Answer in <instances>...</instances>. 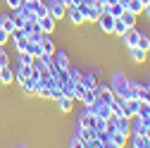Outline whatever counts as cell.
I'll list each match as a JSON object with an SVG mask.
<instances>
[{
    "label": "cell",
    "instance_id": "6da1fadb",
    "mask_svg": "<svg viewBox=\"0 0 150 148\" xmlns=\"http://www.w3.org/2000/svg\"><path fill=\"white\" fill-rule=\"evenodd\" d=\"M112 91H115V96L119 98H134L129 91V79L124 74H115V81H112Z\"/></svg>",
    "mask_w": 150,
    "mask_h": 148
},
{
    "label": "cell",
    "instance_id": "7a4b0ae2",
    "mask_svg": "<svg viewBox=\"0 0 150 148\" xmlns=\"http://www.w3.org/2000/svg\"><path fill=\"white\" fill-rule=\"evenodd\" d=\"M138 107H141V100H138V98H124V100H122L124 117H131V120H134V117L138 115Z\"/></svg>",
    "mask_w": 150,
    "mask_h": 148
},
{
    "label": "cell",
    "instance_id": "3957f363",
    "mask_svg": "<svg viewBox=\"0 0 150 148\" xmlns=\"http://www.w3.org/2000/svg\"><path fill=\"white\" fill-rule=\"evenodd\" d=\"M48 14H52L55 19H62L67 14V3L64 0H52V3H48Z\"/></svg>",
    "mask_w": 150,
    "mask_h": 148
},
{
    "label": "cell",
    "instance_id": "277c9868",
    "mask_svg": "<svg viewBox=\"0 0 150 148\" xmlns=\"http://www.w3.org/2000/svg\"><path fill=\"white\" fill-rule=\"evenodd\" d=\"M96 98H98L100 103H112L117 96H115V91H112V86H103V84H98V86H96Z\"/></svg>",
    "mask_w": 150,
    "mask_h": 148
},
{
    "label": "cell",
    "instance_id": "5b68a950",
    "mask_svg": "<svg viewBox=\"0 0 150 148\" xmlns=\"http://www.w3.org/2000/svg\"><path fill=\"white\" fill-rule=\"evenodd\" d=\"M79 7H81V12H83V17H86V22H98L100 10H98L96 5H93V3H86V0H83V3H81Z\"/></svg>",
    "mask_w": 150,
    "mask_h": 148
},
{
    "label": "cell",
    "instance_id": "8992f818",
    "mask_svg": "<svg viewBox=\"0 0 150 148\" xmlns=\"http://www.w3.org/2000/svg\"><path fill=\"white\" fill-rule=\"evenodd\" d=\"M79 124H81V127H88V129H96V124H98L96 110H93V107H86V112L79 117Z\"/></svg>",
    "mask_w": 150,
    "mask_h": 148
},
{
    "label": "cell",
    "instance_id": "52a82bcc",
    "mask_svg": "<svg viewBox=\"0 0 150 148\" xmlns=\"http://www.w3.org/2000/svg\"><path fill=\"white\" fill-rule=\"evenodd\" d=\"M67 17L71 19V24H76V26L86 22V17H83V12H81L79 5H67Z\"/></svg>",
    "mask_w": 150,
    "mask_h": 148
},
{
    "label": "cell",
    "instance_id": "ba28073f",
    "mask_svg": "<svg viewBox=\"0 0 150 148\" xmlns=\"http://www.w3.org/2000/svg\"><path fill=\"white\" fill-rule=\"evenodd\" d=\"M98 24H100V29H103L105 33H112V31H115V17H112V14H107V12H100Z\"/></svg>",
    "mask_w": 150,
    "mask_h": 148
},
{
    "label": "cell",
    "instance_id": "9c48e42d",
    "mask_svg": "<svg viewBox=\"0 0 150 148\" xmlns=\"http://www.w3.org/2000/svg\"><path fill=\"white\" fill-rule=\"evenodd\" d=\"M126 143V134H122V132H112L110 136H107V148H122Z\"/></svg>",
    "mask_w": 150,
    "mask_h": 148
},
{
    "label": "cell",
    "instance_id": "30bf717a",
    "mask_svg": "<svg viewBox=\"0 0 150 148\" xmlns=\"http://www.w3.org/2000/svg\"><path fill=\"white\" fill-rule=\"evenodd\" d=\"M26 5H29V10L33 12L36 19H41V17H45V14H48V5L43 3V0H33V3H26Z\"/></svg>",
    "mask_w": 150,
    "mask_h": 148
},
{
    "label": "cell",
    "instance_id": "8fae6325",
    "mask_svg": "<svg viewBox=\"0 0 150 148\" xmlns=\"http://www.w3.org/2000/svg\"><path fill=\"white\" fill-rule=\"evenodd\" d=\"M52 65H55V69H69V58H67L64 53L55 50L52 53Z\"/></svg>",
    "mask_w": 150,
    "mask_h": 148
},
{
    "label": "cell",
    "instance_id": "7c38bea8",
    "mask_svg": "<svg viewBox=\"0 0 150 148\" xmlns=\"http://www.w3.org/2000/svg\"><path fill=\"white\" fill-rule=\"evenodd\" d=\"M138 36H141V31H138L136 26H131V29H126V33H124V43H126L129 48H134V46H138Z\"/></svg>",
    "mask_w": 150,
    "mask_h": 148
},
{
    "label": "cell",
    "instance_id": "4fadbf2b",
    "mask_svg": "<svg viewBox=\"0 0 150 148\" xmlns=\"http://www.w3.org/2000/svg\"><path fill=\"white\" fill-rule=\"evenodd\" d=\"M38 24H41V31H43V33H52V31H55V17H52V14H45V17L38 19Z\"/></svg>",
    "mask_w": 150,
    "mask_h": 148
},
{
    "label": "cell",
    "instance_id": "5bb4252c",
    "mask_svg": "<svg viewBox=\"0 0 150 148\" xmlns=\"http://www.w3.org/2000/svg\"><path fill=\"white\" fill-rule=\"evenodd\" d=\"M55 103H57V107L62 110V112H69V110L74 107V98H69V96H64V93H60L57 98H55Z\"/></svg>",
    "mask_w": 150,
    "mask_h": 148
},
{
    "label": "cell",
    "instance_id": "9a60e30c",
    "mask_svg": "<svg viewBox=\"0 0 150 148\" xmlns=\"http://www.w3.org/2000/svg\"><path fill=\"white\" fill-rule=\"evenodd\" d=\"M115 129L129 136V132H131V117H124V115H122V117H117V122H115Z\"/></svg>",
    "mask_w": 150,
    "mask_h": 148
},
{
    "label": "cell",
    "instance_id": "2e32d148",
    "mask_svg": "<svg viewBox=\"0 0 150 148\" xmlns=\"http://www.w3.org/2000/svg\"><path fill=\"white\" fill-rule=\"evenodd\" d=\"M41 50H43L45 55H52L55 50H57L55 43H52V38H50V33H43V36H41Z\"/></svg>",
    "mask_w": 150,
    "mask_h": 148
},
{
    "label": "cell",
    "instance_id": "e0dca14e",
    "mask_svg": "<svg viewBox=\"0 0 150 148\" xmlns=\"http://www.w3.org/2000/svg\"><path fill=\"white\" fill-rule=\"evenodd\" d=\"M24 53H29L33 60H38V58H41V53H43V50H41V41H29Z\"/></svg>",
    "mask_w": 150,
    "mask_h": 148
},
{
    "label": "cell",
    "instance_id": "ac0fdd59",
    "mask_svg": "<svg viewBox=\"0 0 150 148\" xmlns=\"http://www.w3.org/2000/svg\"><path fill=\"white\" fill-rule=\"evenodd\" d=\"M0 81H3V86H10V84L14 81V72H12L7 65L0 67Z\"/></svg>",
    "mask_w": 150,
    "mask_h": 148
},
{
    "label": "cell",
    "instance_id": "d6986e66",
    "mask_svg": "<svg viewBox=\"0 0 150 148\" xmlns=\"http://www.w3.org/2000/svg\"><path fill=\"white\" fill-rule=\"evenodd\" d=\"M136 17H138L136 12H131V10H126V7H124V12L119 14V19H122V22H124V24L131 29V26H136Z\"/></svg>",
    "mask_w": 150,
    "mask_h": 148
},
{
    "label": "cell",
    "instance_id": "ffe728a7",
    "mask_svg": "<svg viewBox=\"0 0 150 148\" xmlns=\"http://www.w3.org/2000/svg\"><path fill=\"white\" fill-rule=\"evenodd\" d=\"M129 53H131V58H134L136 62H145V58H148V50H143V48H138V46L129 48Z\"/></svg>",
    "mask_w": 150,
    "mask_h": 148
},
{
    "label": "cell",
    "instance_id": "44dd1931",
    "mask_svg": "<svg viewBox=\"0 0 150 148\" xmlns=\"http://www.w3.org/2000/svg\"><path fill=\"white\" fill-rule=\"evenodd\" d=\"M81 103L86 107H93V103H96V88H86L83 96H81Z\"/></svg>",
    "mask_w": 150,
    "mask_h": 148
},
{
    "label": "cell",
    "instance_id": "7402d4cb",
    "mask_svg": "<svg viewBox=\"0 0 150 148\" xmlns=\"http://www.w3.org/2000/svg\"><path fill=\"white\" fill-rule=\"evenodd\" d=\"M136 98H138L141 103H150V88H148V84H141V86H138Z\"/></svg>",
    "mask_w": 150,
    "mask_h": 148
},
{
    "label": "cell",
    "instance_id": "603a6c76",
    "mask_svg": "<svg viewBox=\"0 0 150 148\" xmlns=\"http://www.w3.org/2000/svg\"><path fill=\"white\" fill-rule=\"evenodd\" d=\"M0 24L5 26V31H10V36H12V31H17L14 22H12V14H0Z\"/></svg>",
    "mask_w": 150,
    "mask_h": 148
},
{
    "label": "cell",
    "instance_id": "cb8c5ba5",
    "mask_svg": "<svg viewBox=\"0 0 150 148\" xmlns=\"http://www.w3.org/2000/svg\"><path fill=\"white\" fill-rule=\"evenodd\" d=\"M134 146L136 148H150V141L145 134H134Z\"/></svg>",
    "mask_w": 150,
    "mask_h": 148
},
{
    "label": "cell",
    "instance_id": "d4e9b609",
    "mask_svg": "<svg viewBox=\"0 0 150 148\" xmlns=\"http://www.w3.org/2000/svg\"><path fill=\"white\" fill-rule=\"evenodd\" d=\"M103 12H107V14H112V17H119V14L124 12V7H122V3H112V5H107Z\"/></svg>",
    "mask_w": 150,
    "mask_h": 148
},
{
    "label": "cell",
    "instance_id": "484cf974",
    "mask_svg": "<svg viewBox=\"0 0 150 148\" xmlns=\"http://www.w3.org/2000/svg\"><path fill=\"white\" fill-rule=\"evenodd\" d=\"M12 22H14V29H24V26H26V19H24V14H22L19 10H14Z\"/></svg>",
    "mask_w": 150,
    "mask_h": 148
},
{
    "label": "cell",
    "instance_id": "4316f807",
    "mask_svg": "<svg viewBox=\"0 0 150 148\" xmlns=\"http://www.w3.org/2000/svg\"><path fill=\"white\" fill-rule=\"evenodd\" d=\"M81 81H83V86H86V88H96V86H98V77H96L93 72H91V74H86Z\"/></svg>",
    "mask_w": 150,
    "mask_h": 148
},
{
    "label": "cell",
    "instance_id": "83f0119b",
    "mask_svg": "<svg viewBox=\"0 0 150 148\" xmlns=\"http://www.w3.org/2000/svg\"><path fill=\"white\" fill-rule=\"evenodd\" d=\"M126 29H129V26H126V24L119 19V17H115V31H112V33H117V36H124V33H126Z\"/></svg>",
    "mask_w": 150,
    "mask_h": 148
},
{
    "label": "cell",
    "instance_id": "f1b7e54d",
    "mask_svg": "<svg viewBox=\"0 0 150 148\" xmlns=\"http://www.w3.org/2000/svg\"><path fill=\"white\" fill-rule=\"evenodd\" d=\"M126 10H131V12H136V14H141V12H143V5H141V0H131Z\"/></svg>",
    "mask_w": 150,
    "mask_h": 148
},
{
    "label": "cell",
    "instance_id": "f546056e",
    "mask_svg": "<svg viewBox=\"0 0 150 148\" xmlns=\"http://www.w3.org/2000/svg\"><path fill=\"white\" fill-rule=\"evenodd\" d=\"M69 146H71V148H79V146H81V148H86V146H88V143H86V141H83V139H81V136H74V139H71V141H69Z\"/></svg>",
    "mask_w": 150,
    "mask_h": 148
},
{
    "label": "cell",
    "instance_id": "4dcf8cb0",
    "mask_svg": "<svg viewBox=\"0 0 150 148\" xmlns=\"http://www.w3.org/2000/svg\"><path fill=\"white\" fill-rule=\"evenodd\" d=\"M7 38H10V31H5V26L0 24V46H5V43H7Z\"/></svg>",
    "mask_w": 150,
    "mask_h": 148
},
{
    "label": "cell",
    "instance_id": "1f68e13d",
    "mask_svg": "<svg viewBox=\"0 0 150 148\" xmlns=\"http://www.w3.org/2000/svg\"><path fill=\"white\" fill-rule=\"evenodd\" d=\"M148 43H150V36H138V48H143V50H148Z\"/></svg>",
    "mask_w": 150,
    "mask_h": 148
},
{
    "label": "cell",
    "instance_id": "d6a6232c",
    "mask_svg": "<svg viewBox=\"0 0 150 148\" xmlns=\"http://www.w3.org/2000/svg\"><path fill=\"white\" fill-rule=\"evenodd\" d=\"M19 55H22V58H19V65H33V58H31L29 53H19Z\"/></svg>",
    "mask_w": 150,
    "mask_h": 148
},
{
    "label": "cell",
    "instance_id": "836d02e7",
    "mask_svg": "<svg viewBox=\"0 0 150 148\" xmlns=\"http://www.w3.org/2000/svg\"><path fill=\"white\" fill-rule=\"evenodd\" d=\"M5 3H7V7H10V10H19L24 0H5Z\"/></svg>",
    "mask_w": 150,
    "mask_h": 148
},
{
    "label": "cell",
    "instance_id": "e575fe53",
    "mask_svg": "<svg viewBox=\"0 0 150 148\" xmlns=\"http://www.w3.org/2000/svg\"><path fill=\"white\" fill-rule=\"evenodd\" d=\"M0 65H10V58H7V53L0 48Z\"/></svg>",
    "mask_w": 150,
    "mask_h": 148
},
{
    "label": "cell",
    "instance_id": "d590c367",
    "mask_svg": "<svg viewBox=\"0 0 150 148\" xmlns=\"http://www.w3.org/2000/svg\"><path fill=\"white\" fill-rule=\"evenodd\" d=\"M143 134H145V136H148V141H150V124L145 127V132H143Z\"/></svg>",
    "mask_w": 150,
    "mask_h": 148
},
{
    "label": "cell",
    "instance_id": "8d00e7d4",
    "mask_svg": "<svg viewBox=\"0 0 150 148\" xmlns=\"http://www.w3.org/2000/svg\"><path fill=\"white\" fill-rule=\"evenodd\" d=\"M119 3H122V7H129V3H131V0H119Z\"/></svg>",
    "mask_w": 150,
    "mask_h": 148
},
{
    "label": "cell",
    "instance_id": "74e56055",
    "mask_svg": "<svg viewBox=\"0 0 150 148\" xmlns=\"http://www.w3.org/2000/svg\"><path fill=\"white\" fill-rule=\"evenodd\" d=\"M141 5H143V7H145V5H150V0H141Z\"/></svg>",
    "mask_w": 150,
    "mask_h": 148
},
{
    "label": "cell",
    "instance_id": "f35d334b",
    "mask_svg": "<svg viewBox=\"0 0 150 148\" xmlns=\"http://www.w3.org/2000/svg\"><path fill=\"white\" fill-rule=\"evenodd\" d=\"M143 10H145V12H148V17H150V5H145V7H143Z\"/></svg>",
    "mask_w": 150,
    "mask_h": 148
},
{
    "label": "cell",
    "instance_id": "ab89813d",
    "mask_svg": "<svg viewBox=\"0 0 150 148\" xmlns=\"http://www.w3.org/2000/svg\"><path fill=\"white\" fill-rule=\"evenodd\" d=\"M24 3H33V0H24Z\"/></svg>",
    "mask_w": 150,
    "mask_h": 148
},
{
    "label": "cell",
    "instance_id": "60d3db41",
    "mask_svg": "<svg viewBox=\"0 0 150 148\" xmlns=\"http://www.w3.org/2000/svg\"><path fill=\"white\" fill-rule=\"evenodd\" d=\"M148 53H150V43H148Z\"/></svg>",
    "mask_w": 150,
    "mask_h": 148
},
{
    "label": "cell",
    "instance_id": "b9f144b4",
    "mask_svg": "<svg viewBox=\"0 0 150 148\" xmlns=\"http://www.w3.org/2000/svg\"><path fill=\"white\" fill-rule=\"evenodd\" d=\"M148 88H150V79H148Z\"/></svg>",
    "mask_w": 150,
    "mask_h": 148
},
{
    "label": "cell",
    "instance_id": "7bdbcfd3",
    "mask_svg": "<svg viewBox=\"0 0 150 148\" xmlns=\"http://www.w3.org/2000/svg\"><path fill=\"white\" fill-rule=\"evenodd\" d=\"M0 86H3V81H0Z\"/></svg>",
    "mask_w": 150,
    "mask_h": 148
},
{
    "label": "cell",
    "instance_id": "ee69618b",
    "mask_svg": "<svg viewBox=\"0 0 150 148\" xmlns=\"http://www.w3.org/2000/svg\"><path fill=\"white\" fill-rule=\"evenodd\" d=\"M0 67H3V65H0Z\"/></svg>",
    "mask_w": 150,
    "mask_h": 148
}]
</instances>
